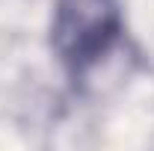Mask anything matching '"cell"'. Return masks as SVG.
Wrapping results in <instances>:
<instances>
[{"instance_id":"6da1fadb","label":"cell","mask_w":154,"mask_h":151,"mask_svg":"<svg viewBox=\"0 0 154 151\" xmlns=\"http://www.w3.org/2000/svg\"><path fill=\"white\" fill-rule=\"evenodd\" d=\"M125 15L119 0H57L51 18V48L74 83L122 42Z\"/></svg>"}]
</instances>
